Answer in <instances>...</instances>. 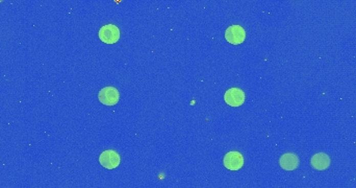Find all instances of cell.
<instances>
[{"instance_id": "cell-5", "label": "cell", "mask_w": 356, "mask_h": 188, "mask_svg": "<svg viewBox=\"0 0 356 188\" xmlns=\"http://www.w3.org/2000/svg\"><path fill=\"white\" fill-rule=\"evenodd\" d=\"M98 98L100 102L105 106H115L120 100V92H119L117 88L112 86L104 87L99 91Z\"/></svg>"}, {"instance_id": "cell-3", "label": "cell", "mask_w": 356, "mask_h": 188, "mask_svg": "<svg viewBox=\"0 0 356 188\" xmlns=\"http://www.w3.org/2000/svg\"><path fill=\"white\" fill-rule=\"evenodd\" d=\"M225 39L233 45H239L246 39V32L241 25H231L225 32Z\"/></svg>"}, {"instance_id": "cell-7", "label": "cell", "mask_w": 356, "mask_h": 188, "mask_svg": "<svg viewBox=\"0 0 356 188\" xmlns=\"http://www.w3.org/2000/svg\"><path fill=\"white\" fill-rule=\"evenodd\" d=\"M299 158L296 154L286 153L280 157L279 164L284 171H295L299 166Z\"/></svg>"}, {"instance_id": "cell-2", "label": "cell", "mask_w": 356, "mask_h": 188, "mask_svg": "<svg viewBox=\"0 0 356 188\" xmlns=\"http://www.w3.org/2000/svg\"><path fill=\"white\" fill-rule=\"evenodd\" d=\"M224 166L229 171H239L244 165V157L241 153L232 151L228 152L223 160Z\"/></svg>"}, {"instance_id": "cell-4", "label": "cell", "mask_w": 356, "mask_h": 188, "mask_svg": "<svg viewBox=\"0 0 356 188\" xmlns=\"http://www.w3.org/2000/svg\"><path fill=\"white\" fill-rule=\"evenodd\" d=\"M99 162L103 168H105L107 170H114V169L120 165L121 157L116 151L107 150V151H104L100 155Z\"/></svg>"}, {"instance_id": "cell-1", "label": "cell", "mask_w": 356, "mask_h": 188, "mask_svg": "<svg viewBox=\"0 0 356 188\" xmlns=\"http://www.w3.org/2000/svg\"><path fill=\"white\" fill-rule=\"evenodd\" d=\"M99 39L106 44H115L120 39V30L114 24H106L99 31Z\"/></svg>"}, {"instance_id": "cell-8", "label": "cell", "mask_w": 356, "mask_h": 188, "mask_svg": "<svg viewBox=\"0 0 356 188\" xmlns=\"http://www.w3.org/2000/svg\"><path fill=\"white\" fill-rule=\"evenodd\" d=\"M310 163L317 171H324L330 166V157L325 153H318L312 157Z\"/></svg>"}, {"instance_id": "cell-6", "label": "cell", "mask_w": 356, "mask_h": 188, "mask_svg": "<svg viewBox=\"0 0 356 188\" xmlns=\"http://www.w3.org/2000/svg\"><path fill=\"white\" fill-rule=\"evenodd\" d=\"M224 99L227 105L231 107H240L245 102L246 96L242 89L240 88H230L225 92Z\"/></svg>"}]
</instances>
